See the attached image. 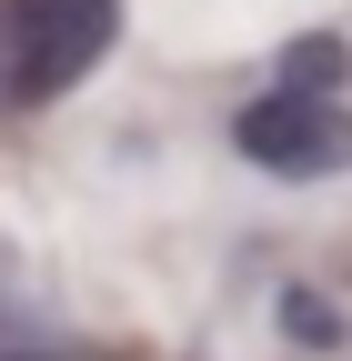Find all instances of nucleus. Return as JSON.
<instances>
[{
    "instance_id": "f257e3e1",
    "label": "nucleus",
    "mask_w": 352,
    "mask_h": 361,
    "mask_svg": "<svg viewBox=\"0 0 352 361\" xmlns=\"http://www.w3.org/2000/svg\"><path fill=\"white\" fill-rule=\"evenodd\" d=\"M121 40V0H0V121L51 111Z\"/></svg>"
},
{
    "instance_id": "f03ea898",
    "label": "nucleus",
    "mask_w": 352,
    "mask_h": 361,
    "mask_svg": "<svg viewBox=\"0 0 352 361\" xmlns=\"http://www.w3.org/2000/svg\"><path fill=\"white\" fill-rule=\"evenodd\" d=\"M232 151L272 180H342L352 171V101L342 90H252L232 111Z\"/></svg>"
},
{
    "instance_id": "7ed1b4c3",
    "label": "nucleus",
    "mask_w": 352,
    "mask_h": 361,
    "mask_svg": "<svg viewBox=\"0 0 352 361\" xmlns=\"http://www.w3.org/2000/svg\"><path fill=\"white\" fill-rule=\"evenodd\" d=\"M272 331H282L292 351H352V311H332L312 281H292V291L272 301Z\"/></svg>"
},
{
    "instance_id": "20e7f679",
    "label": "nucleus",
    "mask_w": 352,
    "mask_h": 361,
    "mask_svg": "<svg viewBox=\"0 0 352 361\" xmlns=\"http://www.w3.org/2000/svg\"><path fill=\"white\" fill-rule=\"evenodd\" d=\"M272 80H282V90H342V80H352V40H342V30H302L292 51L272 61Z\"/></svg>"
}]
</instances>
